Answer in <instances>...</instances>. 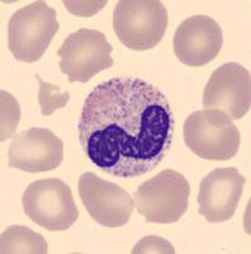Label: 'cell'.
Segmentation results:
<instances>
[{
	"instance_id": "6da1fadb",
	"label": "cell",
	"mask_w": 251,
	"mask_h": 254,
	"mask_svg": "<svg viewBox=\"0 0 251 254\" xmlns=\"http://www.w3.org/2000/svg\"><path fill=\"white\" fill-rule=\"evenodd\" d=\"M174 115L153 84L116 76L98 84L78 122L83 151L99 171L136 178L153 171L170 150Z\"/></svg>"
},
{
	"instance_id": "7a4b0ae2",
	"label": "cell",
	"mask_w": 251,
	"mask_h": 254,
	"mask_svg": "<svg viewBox=\"0 0 251 254\" xmlns=\"http://www.w3.org/2000/svg\"><path fill=\"white\" fill-rule=\"evenodd\" d=\"M56 10L46 1L18 9L8 23V47L18 61L36 63L49 49L58 31Z\"/></svg>"
},
{
	"instance_id": "3957f363",
	"label": "cell",
	"mask_w": 251,
	"mask_h": 254,
	"mask_svg": "<svg viewBox=\"0 0 251 254\" xmlns=\"http://www.w3.org/2000/svg\"><path fill=\"white\" fill-rule=\"evenodd\" d=\"M169 17L157 0H121L113 12V29L130 50L146 51L156 47L166 32Z\"/></svg>"
},
{
	"instance_id": "277c9868",
	"label": "cell",
	"mask_w": 251,
	"mask_h": 254,
	"mask_svg": "<svg viewBox=\"0 0 251 254\" xmlns=\"http://www.w3.org/2000/svg\"><path fill=\"white\" fill-rule=\"evenodd\" d=\"M183 132L187 146L205 160L226 162L239 151V128L221 111L193 112L185 120Z\"/></svg>"
},
{
	"instance_id": "5b68a950",
	"label": "cell",
	"mask_w": 251,
	"mask_h": 254,
	"mask_svg": "<svg viewBox=\"0 0 251 254\" xmlns=\"http://www.w3.org/2000/svg\"><path fill=\"white\" fill-rule=\"evenodd\" d=\"M189 196L188 179L179 172L165 169L137 188L136 208L146 222L173 224L187 212Z\"/></svg>"
},
{
	"instance_id": "8992f818",
	"label": "cell",
	"mask_w": 251,
	"mask_h": 254,
	"mask_svg": "<svg viewBox=\"0 0 251 254\" xmlns=\"http://www.w3.org/2000/svg\"><path fill=\"white\" fill-rule=\"evenodd\" d=\"M24 214L49 231H65L79 219L71 188L58 178L38 179L24 190Z\"/></svg>"
},
{
	"instance_id": "52a82bcc",
	"label": "cell",
	"mask_w": 251,
	"mask_h": 254,
	"mask_svg": "<svg viewBox=\"0 0 251 254\" xmlns=\"http://www.w3.org/2000/svg\"><path fill=\"white\" fill-rule=\"evenodd\" d=\"M113 46L96 29L80 28L66 37L58 49L60 70L69 83H88L93 76L113 66Z\"/></svg>"
},
{
	"instance_id": "ba28073f",
	"label": "cell",
	"mask_w": 251,
	"mask_h": 254,
	"mask_svg": "<svg viewBox=\"0 0 251 254\" xmlns=\"http://www.w3.org/2000/svg\"><path fill=\"white\" fill-rule=\"evenodd\" d=\"M78 190L88 214L99 225L119 228L130 221L135 201L116 183L87 172L79 178Z\"/></svg>"
},
{
	"instance_id": "9c48e42d",
	"label": "cell",
	"mask_w": 251,
	"mask_h": 254,
	"mask_svg": "<svg viewBox=\"0 0 251 254\" xmlns=\"http://www.w3.org/2000/svg\"><path fill=\"white\" fill-rule=\"evenodd\" d=\"M250 71L237 63L217 67L203 92L204 110L221 111L234 121L243 119L250 111Z\"/></svg>"
},
{
	"instance_id": "30bf717a",
	"label": "cell",
	"mask_w": 251,
	"mask_h": 254,
	"mask_svg": "<svg viewBox=\"0 0 251 254\" xmlns=\"http://www.w3.org/2000/svg\"><path fill=\"white\" fill-rule=\"evenodd\" d=\"M8 159L9 167L28 173L53 171L64 159V142L49 128L31 127L14 135Z\"/></svg>"
},
{
	"instance_id": "8fae6325",
	"label": "cell",
	"mask_w": 251,
	"mask_h": 254,
	"mask_svg": "<svg viewBox=\"0 0 251 254\" xmlns=\"http://www.w3.org/2000/svg\"><path fill=\"white\" fill-rule=\"evenodd\" d=\"M223 45L222 29L216 20L203 14L187 18L173 40L174 54L187 66H204L218 56Z\"/></svg>"
},
{
	"instance_id": "7c38bea8",
	"label": "cell",
	"mask_w": 251,
	"mask_h": 254,
	"mask_svg": "<svg viewBox=\"0 0 251 254\" xmlns=\"http://www.w3.org/2000/svg\"><path fill=\"white\" fill-rule=\"evenodd\" d=\"M246 179L236 168H217L200 183V212L208 222H225L232 219L243 196Z\"/></svg>"
},
{
	"instance_id": "4fadbf2b",
	"label": "cell",
	"mask_w": 251,
	"mask_h": 254,
	"mask_svg": "<svg viewBox=\"0 0 251 254\" xmlns=\"http://www.w3.org/2000/svg\"><path fill=\"white\" fill-rule=\"evenodd\" d=\"M49 244L45 238L27 226H9L0 239L1 254H46Z\"/></svg>"
},
{
	"instance_id": "5bb4252c",
	"label": "cell",
	"mask_w": 251,
	"mask_h": 254,
	"mask_svg": "<svg viewBox=\"0 0 251 254\" xmlns=\"http://www.w3.org/2000/svg\"><path fill=\"white\" fill-rule=\"evenodd\" d=\"M38 84H40V92H38V102H40L41 113L44 116H51L55 111L66 107L70 99L69 92H61L58 85H53L47 81H44L41 76L36 75Z\"/></svg>"
},
{
	"instance_id": "9a60e30c",
	"label": "cell",
	"mask_w": 251,
	"mask_h": 254,
	"mask_svg": "<svg viewBox=\"0 0 251 254\" xmlns=\"http://www.w3.org/2000/svg\"><path fill=\"white\" fill-rule=\"evenodd\" d=\"M1 98V141L8 140L17 130L20 120V107L10 93L0 92Z\"/></svg>"
},
{
	"instance_id": "2e32d148",
	"label": "cell",
	"mask_w": 251,
	"mask_h": 254,
	"mask_svg": "<svg viewBox=\"0 0 251 254\" xmlns=\"http://www.w3.org/2000/svg\"><path fill=\"white\" fill-rule=\"evenodd\" d=\"M132 253H175L174 247L167 240L160 237H145L132 249Z\"/></svg>"
},
{
	"instance_id": "e0dca14e",
	"label": "cell",
	"mask_w": 251,
	"mask_h": 254,
	"mask_svg": "<svg viewBox=\"0 0 251 254\" xmlns=\"http://www.w3.org/2000/svg\"><path fill=\"white\" fill-rule=\"evenodd\" d=\"M64 5L72 14L79 17H92L104 5H107V1H64Z\"/></svg>"
}]
</instances>
